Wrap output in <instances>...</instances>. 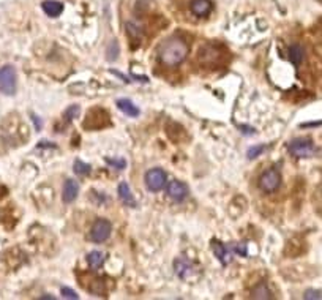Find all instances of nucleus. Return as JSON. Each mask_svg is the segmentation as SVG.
Instances as JSON below:
<instances>
[{
    "mask_svg": "<svg viewBox=\"0 0 322 300\" xmlns=\"http://www.w3.org/2000/svg\"><path fill=\"white\" fill-rule=\"evenodd\" d=\"M188 51L189 46L186 40L180 35H173L161 43L158 49V60L166 67H177L185 60Z\"/></svg>",
    "mask_w": 322,
    "mask_h": 300,
    "instance_id": "1",
    "label": "nucleus"
},
{
    "mask_svg": "<svg viewBox=\"0 0 322 300\" xmlns=\"http://www.w3.org/2000/svg\"><path fill=\"white\" fill-rule=\"evenodd\" d=\"M288 150H289V154L295 158H310L317 152L314 142L308 138H300V139L291 141L289 145H288Z\"/></svg>",
    "mask_w": 322,
    "mask_h": 300,
    "instance_id": "2",
    "label": "nucleus"
},
{
    "mask_svg": "<svg viewBox=\"0 0 322 300\" xmlns=\"http://www.w3.org/2000/svg\"><path fill=\"white\" fill-rule=\"evenodd\" d=\"M0 92L5 95L16 93V71L10 65L0 68Z\"/></svg>",
    "mask_w": 322,
    "mask_h": 300,
    "instance_id": "3",
    "label": "nucleus"
},
{
    "mask_svg": "<svg viewBox=\"0 0 322 300\" xmlns=\"http://www.w3.org/2000/svg\"><path fill=\"white\" fill-rule=\"evenodd\" d=\"M281 185V176L276 169H267L259 177V188L264 193H273L280 188Z\"/></svg>",
    "mask_w": 322,
    "mask_h": 300,
    "instance_id": "4",
    "label": "nucleus"
},
{
    "mask_svg": "<svg viewBox=\"0 0 322 300\" xmlns=\"http://www.w3.org/2000/svg\"><path fill=\"white\" fill-rule=\"evenodd\" d=\"M166 185V173L161 167H154V169L147 171L145 174V186L150 191H161Z\"/></svg>",
    "mask_w": 322,
    "mask_h": 300,
    "instance_id": "5",
    "label": "nucleus"
},
{
    "mask_svg": "<svg viewBox=\"0 0 322 300\" xmlns=\"http://www.w3.org/2000/svg\"><path fill=\"white\" fill-rule=\"evenodd\" d=\"M111 229H112V226H111V223L108 220H104V218L97 220V221L93 223L92 229H90V239H92V242H95V243H103V242H106L109 239V235H111Z\"/></svg>",
    "mask_w": 322,
    "mask_h": 300,
    "instance_id": "6",
    "label": "nucleus"
},
{
    "mask_svg": "<svg viewBox=\"0 0 322 300\" xmlns=\"http://www.w3.org/2000/svg\"><path fill=\"white\" fill-rule=\"evenodd\" d=\"M212 250L215 253V256L218 258V261L223 266H227L232 259V254L235 253V245L232 247H226L224 243L218 242V240H212Z\"/></svg>",
    "mask_w": 322,
    "mask_h": 300,
    "instance_id": "7",
    "label": "nucleus"
},
{
    "mask_svg": "<svg viewBox=\"0 0 322 300\" xmlns=\"http://www.w3.org/2000/svg\"><path fill=\"white\" fill-rule=\"evenodd\" d=\"M167 196L174 202H182L188 196V186L180 180H173L167 185Z\"/></svg>",
    "mask_w": 322,
    "mask_h": 300,
    "instance_id": "8",
    "label": "nucleus"
},
{
    "mask_svg": "<svg viewBox=\"0 0 322 300\" xmlns=\"http://www.w3.org/2000/svg\"><path fill=\"white\" fill-rule=\"evenodd\" d=\"M79 195V183L73 180V179H68L63 185V191H62V199L65 204H71L76 198H78Z\"/></svg>",
    "mask_w": 322,
    "mask_h": 300,
    "instance_id": "9",
    "label": "nucleus"
},
{
    "mask_svg": "<svg viewBox=\"0 0 322 300\" xmlns=\"http://www.w3.org/2000/svg\"><path fill=\"white\" fill-rule=\"evenodd\" d=\"M189 8H191V13L195 16L205 17V16H208V13L212 11V2L210 0H193Z\"/></svg>",
    "mask_w": 322,
    "mask_h": 300,
    "instance_id": "10",
    "label": "nucleus"
},
{
    "mask_svg": "<svg viewBox=\"0 0 322 300\" xmlns=\"http://www.w3.org/2000/svg\"><path fill=\"white\" fill-rule=\"evenodd\" d=\"M119 198L120 201L128 205V207H136V201H135V196H133L131 190H130V186L126 182H122L119 185Z\"/></svg>",
    "mask_w": 322,
    "mask_h": 300,
    "instance_id": "11",
    "label": "nucleus"
},
{
    "mask_svg": "<svg viewBox=\"0 0 322 300\" xmlns=\"http://www.w3.org/2000/svg\"><path fill=\"white\" fill-rule=\"evenodd\" d=\"M251 295V298H254V300H270V298H273V294H272V291L269 289V286L265 285V283H259V285H256L253 289H251V292H250Z\"/></svg>",
    "mask_w": 322,
    "mask_h": 300,
    "instance_id": "12",
    "label": "nucleus"
},
{
    "mask_svg": "<svg viewBox=\"0 0 322 300\" xmlns=\"http://www.w3.org/2000/svg\"><path fill=\"white\" fill-rule=\"evenodd\" d=\"M117 106H119V109L123 112V114H126L128 117H138L139 116V108L135 103H133L131 100H128V98L119 100L117 101Z\"/></svg>",
    "mask_w": 322,
    "mask_h": 300,
    "instance_id": "13",
    "label": "nucleus"
},
{
    "mask_svg": "<svg viewBox=\"0 0 322 300\" xmlns=\"http://www.w3.org/2000/svg\"><path fill=\"white\" fill-rule=\"evenodd\" d=\"M174 269H176V273H177L180 278H186L189 273H191L193 266H191V262H189L188 259L179 258V259H176V262H174Z\"/></svg>",
    "mask_w": 322,
    "mask_h": 300,
    "instance_id": "14",
    "label": "nucleus"
},
{
    "mask_svg": "<svg viewBox=\"0 0 322 300\" xmlns=\"http://www.w3.org/2000/svg\"><path fill=\"white\" fill-rule=\"evenodd\" d=\"M41 7H43V11L49 17H55L63 11V5L60 2H57V0H45V2L41 4Z\"/></svg>",
    "mask_w": 322,
    "mask_h": 300,
    "instance_id": "15",
    "label": "nucleus"
},
{
    "mask_svg": "<svg viewBox=\"0 0 322 300\" xmlns=\"http://www.w3.org/2000/svg\"><path fill=\"white\" fill-rule=\"evenodd\" d=\"M87 264H89V267L92 269V270H98V269H101L103 267V264H104V254L101 253V251H90L89 253V256H87Z\"/></svg>",
    "mask_w": 322,
    "mask_h": 300,
    "instance_id": "16",
    "label": "nucleus"
},
{
    "mask_svg": "<svg viewBox=\"0 0 322 300\" xmlns=\"http://www.w3.org/2000/svg\"><path fill=\"white\" fill-rule=\"evenodd\" d=\"M303 55H305V51H303L302 45L294 43V45L289 46V60H291L295 67H300V63L303 62Z\"/></svg>",
    "mask_w": 322,
    "mask_h": 300,
    "instance_id": "17",
    "label": "nucleus"
},
{
    "mask_svg": "<svg viewBox=\"0 0 322 300\" xmlns=\"http://www.w3.org/2000/svg\"><path fill=\"white\" fill-rule=\"evenodd\" d=\"M73 171H74V174H78V176H89L90 171H92V167H90V164H87V163H84L81 160H76L74 166H73Z\"/></svg>",
    "mask_w": 322,
    "mask_h": 300,
    "instance_id": "18",
    "label": "nucleus"
},
{
    "mask_svg": "<svg viewBox=\"0 0 322 300\" xmlns=\"http://www.w3.org/2000/svg\"><path fill=\"white\" fill-rule=\"evenodd\" d=\"M104 161L109 164V166H112L114 169H123V167H126V161L123 160V158H104Z\"/></svg>",
    "mask_w": 322,
    "mask_h": 300,
    "instance_id": "19",
    "label": "nucleus"
},
{
    "mask_svg": "<svg viewBox=\"0 0 322 300\" xmlns=\"http://www.w3.org/2000/svg\"><path fill=\"white\" fill-rule=\"evenodd\" d=\"M264 150H265V145H253V147L248 148V152H246V157H248L250 160H254V158H257L264 152Z\"/></svg>",
    "mask_w": 322,
    "mask_h": 300,
    "instance_id": "20",
    "label": "nucleus"
},
{
    "mask_svg": "<svg viewBox=\"0 0 322 300\" xmlns=\"http://www.w3.org/2000/svg\"><path fill=\"white\" fill-rule=\"evenodd\" d=\"M79 116V106H71L70 109H67L65 111V119H67V122H70V120H73V119H76Z\"/></svg>",
    "mask_w": 322,
    "mask_h": 300,
    "instance_id": "21",
    "label": "nucleus"
},
{
    "mask_svg": "<svg viewBox=\"0 0 322 300\" xmlns=\"http://www.w3.org/2000/svg\"><path fill=\"white\" fill-rule=\"evenodd\" d=\"M60 292H62V297H63V298H73V300H78V298H79V295H78V294H76L73 289L67 288V286H63Z\"/></svg>",
    "mask_w": 322,
    "mask_h": 300,
    "instance_id": "22",
    "label": "nucleus"
},
{
    "mask_svg": "<svg viewBox=\"0 0 322 300\" xmlns=\"http://www.w3.org/2000/svg\"><path fill=\"white\" fill-rule=\"evenodd\" d=\"M303 298L305 300H320V291L319 289H311V291H307L305 294H303Z\"/></svg>",
    "mask_w": 322,
    "mask_h": 300,
    "instance_id": "23",
    "label": "nucleus"
},
{
    "mask_svg": "<svg viewBox=\"0 0 322 300\" xmlns=\"http://www.w3.org/2000/svg\"><path fill=\"white\" fill-rule=\"evenodd\" d=\"M111 54V57H108V59H111V60H116V57H117V54H119V46H117V43L114 41L112 43V51L111 49H108V55Z\"/></svg>",
    "mask_w": 322,
    "mask_h": 300,
    "instance_id": "24",
    "label": "nucleus"
},
{
    "mask_svg": "<svg viewBox=\"0 0 322 300\" xmlns=\"http://www.w3.org/2000/svg\"><path fill=\"white\" fill-rule=\"evenodd\" d=\"M240 130H243L245 135H254V128H248V126H243V125H239Z\"/></svg>",
    "mask_w": 322,
    "mask_h": 300,
    "instance_id": "25",
    "label": "nucleus"
}]
</instances>
